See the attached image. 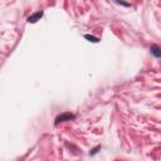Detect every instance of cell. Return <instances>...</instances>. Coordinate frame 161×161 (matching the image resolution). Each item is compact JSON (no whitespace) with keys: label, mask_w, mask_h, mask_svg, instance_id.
Returning <instances> with one entry per match:
<instances>
[{"label":"cell","mask_w":161,"mask_h":161,"mask_svg":"<svg viewBox=\"0 0 161 161\" xmlns=\"http://www.w3.org/2000/svg\"><path fill=\"white\" fill-rule=\"evenodd\" d=\"M99 149H101V145H98V146H96L95 149H92V150H91V152H89V155H96L97 152H98V150H99Z\"/></svg>","instance_id":"obj_5"},{"label":"cell","mask_w":161,"mask_h":161,"mask_svg":"<svg viewBox=\"0 0 161 161\" xmlns=\"http://www.w3.org/2000/svg\"><path fill=\"white\" fill-rule=\"evenodd\" d=\"M42 17H43V13L42 11H37V13H34L33 15H30V17L28 18V21L29 23H37L38 20H40Z\"/></svg>","instance_id":"obj_2"},{"label":"cell","mask_w":161,"mask_h":161,"mask_svg":"<svg viewBox=\"0 0 161 161\" xmlns=\"http://www.w3.org/2000/svg\"><path fill=\"white\" fill-rule=\"evenodd\" d=\"M150 52H151V54L155 56L156 58L161 57V48L157 47V45H151V47H150Z\"/></svg>","instance_id":"obj_3"},{"label":"cell","mask_w":161,"mask_h":161,"mask_svg":"<svg viewBox=\"0 0 161 161\" xmlns=\"http://www.w3.org/2000/svg\"><path fill=\"white\" fill-rule=\"evenodd\" d=\"M76 116L74 114H72L71 112H64V113H62V114H59V116L56 118V125H58L59 122H66V121H71V120H73Z\"/></svg>","instance_id":"obj_1"},{"label":"cell","mask_w":161,"mask_h":161,"mask_svg":"<svg viewBox=\"0 0 161 161\" xmlns=\"http://www.w3.org/2000/svg\"><path fill=\"white\" fill-rule=\"evenodd\" d=\"M84 38H86L88 42H92V43H98V42H99L98 38H96V37H93V35H89V34H86V35H84Z\"/></svg>","instance_id":"obj_4"}]
</instances>
